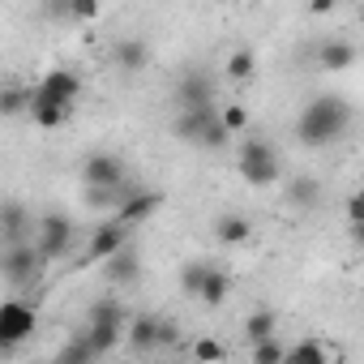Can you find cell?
I'll return each instance as SVG.
<instances>
[{"mask_svg":"<svg viewBox=\"0 0 364 364\" xmlns=\"http://www.w3.org/2000/svg\"><path fill=\"white\" fill-rule=\"evenodd\" d=\"M347 120H351V107H347L343 99L317 95V99L300 112L296 137H300L304 146H330V141H338V137L347 133Z\"/></svg>","mask_w":364,"mask_h":364,"instance_id":"cell-1","label":"cell"},{"mask_svg":"<svg viewBox=\"0 0 364 364\" xmlns=\"http://www.w3.org/2000/svg\"><path fill=\"white\" fill-rule=\"evenodd\" d=\"M171 133H176L180 141L202 146V150H223V146L232 141V129L223 124V116L215 112V103H206V107H185V112L176 116Z\"/></svg>","mask_w":364,"mask_h":364,"instance_id":"cell-2","label":"cell"},{"mask_svg":"<svg viewBox=\"0 0 364 364\" xmlns=\"http://www.w3.org/2000/svg\"><path fill=\"white\" fill-rule=\"evenodd\" d=\"M236 167H240V180H245V185H253V189L279 185V176H283V167H279V154H274V146H266L262 137H249V141H240Z\"/></svg>","mask_w":364,"mask_h":364,"instance_id":"cell-3","label":"cell"},{"mask_svg":"<svg viewBox=\"0 0 364 364\" xmlns=\"http://www.w3.org/2000/svg\"><path fill=\"white\" fill-rule=\"evenodd\" d=\"M43 266H48V257L39 253V245H35V240H18V245H9V249H5V257H0L5 283H9V287H18V291L35 287V283H39V274H43Z\"/></svg>","mask_w":364,"mask_h":364,"instance_id":"cell-4","label":"cell"},{"mask_svg":"<svg viewBox=\"0 0 364 364\" xmlns=\"http://www.w3.org/2000/svg\"><path fill=\"white\" fill-rule=\"evenodd\" d=\"M35 334V309L22 300H5L0 304V355H9L22 338Z\"/></svg>","mask_w":364,"mask_h":364,"instance_id":"cell-5","label":"cell"},{"mask_svg":"<svg viewBox=\"0 0 364 364\" xmlns=\"http://www.w3.org/2000/svg\"><path fill=\"white\" fill-rule=\"evenodd\" d=\"M35 245H39V253H43L48 262L65 257L69 245H73V223H69L65 215H43L39 228H35Z\"/></svg>","mask_w":364,"mask_h":364,"instance_id":"cell-6","label":"cell"},{"mask_svg":"<svg viewBox=\"0 0 364 364\" xmlns=\"http://www.w3.org/2000/svg\"><path fill=\"white\" fill-rule=\"evenodd\" d=\"M124 245H129V223L112 219V223H103V228H95V232H90L86 262H107V257H112V253H120Z\"/></svg>","mask_w":364,"mask_h":364,"instance_id":"cell-7","label":"cell"},{"mask_svg":"<svg viewBox=\"0 0 364 364\" xmlns=\"http://www.w3.org/2000/svg\"><path fill=\"white\" fill-rule=\"evenodd\" d=\"M82 176H86V185H99V189H120L124 185V167L116 154H90L82 163Z\"/></svg>","mask_w":364,"mask_h":364,"instance_id":"cell-8","label":"cell"},{"mask_svg":"<svg viewBox=\"0 0 364 364\" xmlns=\"http://www.w3.org/2000/svg\"><path fill=\"white\" fill-rule=\"evenodd\" d=\"M159 206H163V193L141 189V193H129V198L116 206V219H120V223H129V228H141V223H146Z\"/></svg>","mask_w":364,"mask_h":364,"instance_id":"cell-9","label":"cell"},{"mask_svg":"<svg viewBox=\"0 0 364 364\" xmlns=\"http://www.w3.org/2000/svg\"><path fill=\"white\" fill-rule=\"evenodd\" d=\"M69 116H73V103H56V99H43V95H35L31 90V120L39 124V129H60V124H69Z\"/></svg>","mask_w":364,"mask_h":364,"instance_id":"cell-10","label":"cell"},{"mask_svg":"<svg viewBox=\"0 0 364 364\" xmlns=\"http://www.w3.org/2000/svg\"><path fill=\"white\" fill-rule=\"evenodd\" d=\"M176 103L180 107H206V103H215L210 77L206 73H185V77H180V86H176Z\"/></svg>","mask_w":364,"mask_h":364,"instance_id":"cell-11","label":"cell"},{"mask_svg":"<svg viewBox=\"0 0 364 364\" xmlns=\"http://www.w3.org/2000/svg\"><path fill=\"white\" fill-rule=\"evenodd\" d=\"M77 90H82V82H77V73H69V69H52V73L35 86V95L56 99V103H73V99H77Z\"/></svg>","mask_w":364,"mask_h":364,"instance_id":"cell-12","label":"cell"},{"mask_svg":"<svg viewBox=\"0 0 364 364\" xmlns=\"http://www.w3.org/2000/svg\"><path fill=\"white\" fill-rule=\"evenodd\" d=\"M35 228H39V223H35V219H31L18 202H5V206H0V232H5V240H9V245L26 240Z\"/></svg>","mask_w":364,"mask_h":364,"instance_id":"cell-13","label":"cell"},{"mask_svg":"<svg viewBox=\"0 0 364 364\" xmlns=\"http://www.w3.org/2000/svg\"><path fill=\"white\" fill-rule=\"evenodd\" d=\"M103 274H107L112 283H120V287H124V283H137V279H141V262H137V253L124 245L120 253H112V257L103 262Z\"/></svg>","mask_w":364,"mask_h":364,"instance_id":"cell-14","label":"cell"},{"mask_svg":"<svg viewBox=\"0 0 364 364\" xmlns=\"http://www.w3.org/2000/svg\"><path fill=\"white\" fill-rule=\"evenodd\" d=\"M129 343H133V351H154V347H163V321L137 317V321L129 326Z\"/></svg>","mask_w":364,"mask_h":364,"instance_id":"cell-15","label":"cell"},{"mask_svg":"<svg viewBox=\"0 0 364 364\" xmlns=\"http://www.w3.org/2000/svg\"><path fill=\"white\" fill-rule=\"evenodd\" d=\"M112 56H116V65H120L124 73H137V69H146V60H150V48H146L141 39H120V43L112 48Z\"/></svg>","mask_w":364,"mask_h":364,"instance_id":"cell-16","label":"cell"},{"mask_svg":"<svg viewBox=\"0 0 364 364\" xmlns=\"http://www.w3.org/2000/svg\"><path fill=\"white\" fill-rule=\"evenodd\" d=\"M317 60H321V69L338 73V69H351V65H355V48L343 43V39H330V43L317 48Z\"/></svg>","mask_w":364,"mask_h":364,"instance_id":"cell-17","label":"cell"},{"mask_svg":"<svg viewBox=\"0 0 364 364\" xmlns=\"http://www.w3.org/2000/svg\"><path fill=\"white\" fill-rule=\"evenodd\" d=\"M215 236H219L223 245H245V240L253 236V223H249L245 215H223V219L215 223Z\"/></svg>","mask_w":364,"mask_h":364,"instance_id":"cell-18","label":"cell"},{"mask_svg":"<svg viewBox=\"0 0 364 364\" xmlns=\"http://www.w3.org/2000/svg\"><path fill=\"white\" fill-rule=\"evenodd\" d=\"M228 291H232V279H228L223 270H215V266H210V274H206V283H202L198 300H206L210 309H219V304L228 300Z\"/></svg>","mask_w":364,"mask_h":364,"instance_id":"cell-19","label":"cell"},{"mask_svg":"<svg viewBox=\"0 0 364 364\" xmlns=\"http://www.w3.org/2000/svg\"><path fill=\"white\" fill-rule=\"evenodd\" d=\"M253 73H257V56H253L249 48H236V52L228 56V77H232V82H249Z\"/></svg>","mask_w":364,"mask_h":364,"instance_id":"cell-20","label":"cell"},{"mask_svg":"<svg viewBox=\"0 0 364 364\" xmlns=\"http://www.w3.org/2000/svg\"><path fill=\"white\" fill-rule=\"evenodd\" d=\"M270 334H274V309H257V313H249V321H245V338L257 343V338H270Z\"/></svg>","mask_w":364,"mask_h":364,"instance_id":"cell-21","label":"cell"},{"mask_svg":"<svg viewBox=\"0 0 364 364\" xmlns=\"http://www.w3.org/2000/svg\"><path fill=\"white\" fill-rule=\"evenodd\" d=\"M334 355L338 351L326 347V343H300V347L287 351V360H296V364H321V360H334Z\"/></svg>","mask_w":364,"mask_h":364,"instance_id":"cell-22","label":"cell"},{"mask_svg":"<svg viewBox=\"0 0 364 364\" xmlns=\"http://www.w3.org/2000/svg\"><path fill=\"white\" fill-rule=\"evenodd\" d=\"M95 355H99V351H95L90 334H82V338H73V343L60 347V360H65V364H86V360H95Z\"/></svg>","mask_w":364,"mask_h":364,"instance_id":"cell-23","label":"cell"},{"mask_svg":"<svg viewBox=\"0 0 364 364\" xmlns=\"http://www.w3.org/2000/svg\"><path fill=\"white\" fill-rule=\"evenodd\" d=\"M253 360H257V364H283V360H287V347H283L274 334H270V338H257V343H253Z\"/></svg>","mask_w":364,"mask_h":364,"instance_id":"cell-24","label":"cell"},{"mask_svg":"<svg viewBox=\"0 0 364 364\" xmlns=\"http://www.w3.org/2000/svg\"><path fill=\"white\" fill-rule=\"evenodd\" d=\"M86 334H90V343H95L99 355L116 351V343H120V326H86Z\"/></svg>","mask_w":364,"mask_h":364,"instance_id":"cell-25","label":"cell"},{"mask_svg":"<svg viewBox=\"0 0 364 364\" xmlns=\"http://www.w3.org/2000/svg\"><path fill=\"white\" fill-rule=\"evenodd\" d=\"M206 274H210V262H189L185 270H180V287H185L189 296H198L202 283H206Z\"/></svg>","mask_w":364,"mask_h":364,"instance_id":"cell-26","label":"cell"},{"mask_svg":"<svg viewBox=\"0 0 364 364\" xmlns=\"http://www.w3.org/2000/svg\"><path fill=\"white\" fill-rule=\"evenodd\" d=\"M124 317H120V304L116 300H95V309H90V326H120Z\"/></svg>","mask_w":364,"mask_h":364,"instance_id":"cell-27","label":"cell"},{"mask_svg":"<svg viewBox=\"0 0 364 364\" xmlns=\"http://www.w3.org/2000/svg\"><path fill=\"white\" fill-rule=\"evenodd\" d=\"M99 0H69V22H95L99 18Z\"/></svg>","mask_w":364,"mask_h":364,"instance_id":"cell-28","label":"cell"},{"mask_svg":"<svg viewBox=\"0 0 364 364\" xmlns=\"http://www.w3.org/2000/svg\"><path fill=\"white\" fill-rule=\"evenodd\" d=\"M291 202L296 206H317V180H296V185H291Z\"/></svg>","mask_w":364,"mask_h":364,"instance_id":"cell-29","label":"cell"},{"mask_svg":"<svg viewBox=\"0 0 364 364\" xmlns=\"http://www.w3.org/2000/svg\"><path fill=\"white\" fill-rule=\"evenodd\" d=\"M219 116H223V124H228L232 133H240V129H249V112H245L240 103H228V107H223Z\"/></svg>","mask_w":364,"mask_h":364,"instance_id":"cell-30","label":"cell"},{"mask_svg":"<svg viewBox=\"0 0 364 364\" xmlns=\"http://www.w3.org/2000/svg\"><path fill=\"white\" fill-rule=\"evenodd\" d=\"M193 355H198V360H223L228 351H223V343H215V338H198V343H193Z\"/></svg>","mask_w":364,"mask_h":364,"instance_id":"cell-31","label":"cell"},{"mask_svg":"<svg viewBox=\"0 0 364 364\" xmlns=\"http://www.w3.org/2000/svg\"><path fill=\"white\" fill-rule=\"evenodd\" d=\"M0 107H5V116H18L22 107H31V95H22V90H5V103H0Z\"/></svg>","mask_w":364,"mask_h":364,"instance_id":"cell-32","label":"cell"},{"mask_svg":"<svg viewBox=\"0 0 364 364\" xmlns=\"http://www.w3.org/2000/svg\"><path fill=\"white\" fill-rule=\"evenodd\" d=\"M347 219H351V223H360V219H364V189H355V193H351V202H347Z\"/></svg>","mask_w":364,"mask_h":364,"instance_id":"cell-33","label":"cell"},{"mask_svg":"<svg viewBox=\"0 0 364 364\" xmlns=\"http://www.w3.org/2000/svg\"><path fill=\"white\" fill-rule=\"evenodd\" d=\"M351 240H355V245L364 249V219H360V223H351Z\"/></svg>","mask_w":364,"mask_h":364,"instance_id":"cell-34","label":"cell"},{"mask_svg":"<svg viewBox=\"0 0 364 364\" xmlns=\"http://www.w3.org/2000/svg\"><path fill=\"white\" fill-rule=\"evenodd\" d=\"M330 5H334V0H313V14H326Z\"/></svg>","mask_w":364,"mask_h":364,"instance_id":"cell-35","label":"cell"},{"mask_svg":"<svg viewBox=\"0 0 364 364\" xmlns=\"http://www.w3.org/2000/svg\"><path fill=\"white\" fill-rule=\"evenodd\" d=\"M228 5H245V0H228Z\"/></svg>","mask_w":364,"mask_h":364,"instance_id":"cell-36","label":"cell"}]
</instances>
